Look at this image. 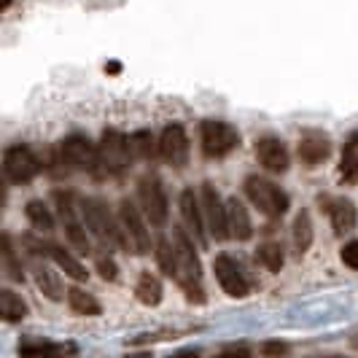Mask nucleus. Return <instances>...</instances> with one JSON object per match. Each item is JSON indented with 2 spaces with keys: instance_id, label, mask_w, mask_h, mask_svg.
<instances>
[{
  "instance_id": "nucleus-1",
  "label": "nucleus",
  "mask_w": 358,
  "mask_h": 358,
  "mask_svg": "<svg viewBox=\"0 0 358 358\" xmlns=\"http://www.w3.org/2000/svg\"><path fill=\"white\" fill-rule=\"evenodd\" d=\"M176 251H178V269H176V280L180 283L183 294L192 302H205V291H202V267H199L197 251H194V240L189 232L176 229L173 234Z\"/></svg>"
},
{
  "instance_id": "nucleus-2",
  "label": "nucleus",
  "mask_w": 358,
  "mask_h": 358,
  "mask_svg": "<svg viewBox=\"0 0 358 358\" xmlns=\"http://www.w3.org/2000/svg\"><path fill=\"white\" fill-rule=\"evenodd\" d=\"M54 205H57V213H59L68 243L78 253H90L92 245L90 237H87V218H84L81 199L76 197L73 192H68V189H59V192H54Z\"/></svg>"
},
{
  "instance_id": "nucleus-3",
  "label": "nucleus",
  "mask_w": 358,
  "mask_h": 358,
  "mask_svg": "<svg viewBox=\"0 0 358 358\" xmlns=\"http://www.w3.org/2000/svg\"><path fill=\"white\" fill-rule=\"evenodd\" d=\"M81 208H84V218H87V227L90 232L103 243V245H110V248H124L129 251L127 245V237L122 232V224L119 218L110 215V208H108L103 199L97 197H87L81 199Z\"/></svg>"
},
{
  "instance_id": "nucleus-4",
  "label": "nucleus",
  "mask_w": 358,
  "mask_h": 358,
  "mask_svg": "<svg viewBox=\"0 0 358 358\" xmlns=\"http://www.w3.org/2000/svg\"><path fill=\"white\" fill-rule=\"evenodd\" d=\"M97 154H100V167L106 170L108 176H122L129 162L135 157L132 151V138L122 135L119 129H106L103 132V141L97 145Z\"/></svg>"
},
{
  "instance_id": "nucleus-5",
  "label": "nucleus",
  "mask_w": 358,
  "mask_h": 358,
  "mask_svg": "<svg viewBox=\"0 0 358 358\" xmlns=\"http://www.w3.org/2000/svg\"><path fill=\"white\" fill-rule=\"evenodd\" d=\"M245 194L253 202V208H259L267 218H283V213L288 210L286 192L267 178L251 176V178L245 180Z\"/></svg>"
},
{
  "instance_id": "nucleus-6",
  "label": "nucleus",
  "mask_w": 358,
  "mask_h": 358,
  "mask_svg": "<svg viewBox=\"0 0 358 358\" xmlns=\"http://www.w3.org/2000/svg\"><path fill=\"white\" fill-rule=\"evenodd\" d=\"M119 224H122V232L127 237L129 251L141 253V256H145V253L151 251V234H148L145 218L135 208V202L122 199V205H119Z\"/></svg>"
},
{
  "instance_id": "nucleus-7",
  "label": "nucleus",
  "mask_w": 358,
  "mask_h": 358,
  "mask_svg": "<svg viewBox=\"0 0 358 358\" xmlns=\"http://www.w3.org/2000/svg\"><path fill=\"white\" fill-rule=\"evenodd\" d=\"M41 173V162L27 145H11L3 154V176L8 183H30Z\"/></svg>"
},
{
  "instance_id": "nucleus-8",
  "label": "nucleus",
  "mask_w": 358,
  "mask_h": 358,
  "mask_svg": "<svg viewBox=\"0 0 358 358\" xmlns=\"http://www.w3.org/2000/svg\"><path fill=\"white\" fill-rule=\"evenodd\" d=\"M199 141H202V151L205 157L218 159V157H227L232 154L237 143H240V135L232 124L227 122H205L199 129Z\"/></svg>"
},
{
  "instance_id": "nucleus-9",
  "label": "nucleus",
  "mask_w": 358,
  "mask_h": 358,
  "mask_svg": "<svg viewBox=\"0 0 358 358\" xmlns=\"http://www.w3.org/2000/svg\"><path fill=\"white\" fill-rule=\"evenodd\" d=\"M57 157L65 167H73V170H94V167H100V154L92 145L90 138H84V135H68L57 148Z\"/></svg>"
},
{
  "instance_id": "nucleus-10",
  "label": "nucleus",
  "mask_w": 358,
  "mask_h": 358,
  "mask_svg": "<svg viewBox=\"0 0 358 358\" xmlns=\"http://www.w3.org/2000/svg\"><path fill=\"white\" fill-rule=\"evenodd\" d=\"M138 197H141V208H143V215L154 224V227H164L167 224V194L162 189V183L157 176H145L141 183H138Z\"/></svg>"
},
{
  "instance_id": "nucleus-11",
  "label": "nucleus",
  "mask_w": 358,
  "mask_h": 358,
  "mask_svg": "<svg viewBox=\"0 0 358 358\" xmlns=\"http://www.w3.org/2000/svg\"><path fill=\"white\" fill-rule=\"evenodd\" d=\"M202 213L208 224V234L215 240L229 237V218H227V202L218 197L213 183H202Z\"/></svg>"
},
{
  "instance_id": "nucleus-12",
  "label": "nucleus",
  "mask_w": 358,
  "mask_h": 358,
  "mask_svg": "<svg viewBox=\"0 0 358 358\" xmlns=\"http://www.w3.org/2000/svg\"><path fill=\"white\" fill-rule=\"evenodd\" d=\"M213 272L218 286L224 288L229 296H234V299H240V296H245L251 291L248 278H245L243 267L232 259V253H218L213 262Z\"/></svg>"
},
{
  "instance_id": "nucleus-13",
  "label": "nucleus",
  "mask_w": 358,
  "mask_h": 358,
  "mask_svg": "<svg viewBox=\"0 0 358 358\" xmlns=\"http://www.w3.org/2000/svg\"><path fill=\"white\" fill-rule=\"evenodd\" d=\"M180 215H183V227L192 240H197V245H208V224L202 213V202L197 199L194 189H183L180 192Z\"/></svg>"
},
{
  "instance_id": "nucleus-14",
  "label": "nucleus",
  "mask_w": 358,
  "mask_h": 358,
  "mask_svg": "<svg viewBox=\"0 0 358 358\" xmlns=\"http://www.w3.org/2000/svg\"><path fill=\"white\" fill-rule=\"evenodd\" d=\"M159 157L173 167H183L189 162V138L180 124L164 127L159 135Z\"/></svg>"
},
{
  "instance_id": "nucleus-15",
  "label": "nucleus",
  "mask_w": 358,
  "mask_h": 358,
  "mask_svg": "<svg viewBox=\"0 0 358 358\" xmlns=\"http://www.w3.org/2000/svg\"><path fill=\"white\" fill-rule=\"evenodd\" d=\"M256 159L262 162V167L269 173H286L291 157H288V148L280 138H262L256 141Z\"/></svg>"
},
{
  "instance_id": "nucleus-16",
  "label": "nucleus",
  "mask_w": 358,
  "mask_h": 358,
  "mask_svg": "<svg viewBox=\"0 0 358 358\" xmlns=\"http://www.w3.org/2000/svg\"><path fill=\"white\" fill-rule=\"evenodd\" d=\"M22 358H78V348L73 342L27 340L19 345Z\"/></svg>"
},
{
  "instance_id": "nucleus-17",
  "label": "nucleus",
  "mask_w": 358,
  "mask_h": 358,
  "mask_svg": "<svg viewBox=\"0 0 358 358\" xmlns=\"http://www.w3.org/2000/svg\"><path fill=\"white\" fill-rule=\"evenodd\" d=\"M30 248H38L41 253H49L54 262L59 264V269L73 278V280H87V267L81 264V262H76L71 253L65 251L62 245H57V243H38V240H30Z\"/></svg>"
},
{
  "instance_id": "nucleus-18",
  "label": "nucleus",
  "mask_w": 358,
  "mask_h": 358,
  "mask_svg": "<svg viewBox=\"0 0 358 358\" xmlns=\"http://www.w3.org/2000/svg\"><path fill=\"white\" fill-rule=\"evenodd\" d=\"M33 278H36V286L41 288L43 296H49L52 302H62L65 299V286H62V280L57 278V272L46 262L33 259Z\"/></svg>"
},
{
  "instance_id": "nucleus-19",
  "label": "nucleus",
  "mask_w": 358,
  "mask_h": 358,
  "mask_svg": "<svg viewBox=\"0 0 358 358\" xmlns=\"http://www.w3.org/2000/svg\"><path fill=\"white\" fill-rule=\"evenodd\" d=\"M326 208H329V218H331V227H334L337 234H350L356 229L358 215L350 199L337 197V199H331V202H326Z\"/></svg>"
},
{
  "instance_id": "nucleus-20",
  "label": "nucleus",
  "mask_w": 358,
  "mask_h": 358,
  "mask_svg": "<svg viewBox=\"0 0 358 358\" xmlns=\"http://www.w3.org/2000/svg\"><path fill=\"white\" fill-rule=\"evenodd\" d=\"M329 154H331V143L323 132H307L299 141V159L305 164H321L329 159Z\"/></svg>"
},
{
  "instance_id": "nucleus-21",
  "label": "nucleus",
  "mask_w": 358,
  "mask_h": 358,
  "mask_svg": "<svg viewBox=\"0 0 358 358\" xmlns=\"http://www.w3.org/2000/svg\"><path fill=\"white\" fill-rule=\"evenodd\" d=\"M227 218H229V237L234 240H248L253 234L251 215L243 208V202L237 197L227 199Z\"/></svg>"
},
{
  "instance_id": "nucleus-22",
  "label": "nucleus",
  "mask_w": 358,
  "mask_h": 358,
  "mask_svg": "<svg viewBox=\"0 0 358 358\" xmlns=\"http://www.w3.org/2000/svg\"><path fill=\"white\" fill-rule=\"evenodd\" d=\"M291 243H294V253L302 256V253L310 251L313 245V221H310V213L302 210L294 221V229H291Z\"/></svg>"
},
{
  "instance_id": "nucleus-23",
  "label": "nucleus",
  "mask_w": 358,
  "mask_h": 358,
  "mask_svg": "<svg viewBox=\"0 0 358 358\" xmlns=\"http://www.w3.org/2000/svg\"><path fill=\"white\" fill-rule=\"evenodd\" d=\"M0 315H3L6 323H17L27 315L24 299H22L19 294H14L11 288H3V291H0Z\"/></svg>"
},
{
  "instance_id": "nucleus-24",
  "label": "nucleus",
  "mask_w": 358,
  "mask_h": 358,
  "mask_svg": "<svg viewBox=\"0 0 358 358\" xmlns=\"http://www.w3.org/2000/svg\"><path fill=\"white\" fill-rule=\"evenodd\" d=\"M135 296L148 307H157L162 302V283L159 278H154L151 272H143L138 278V286H135Z\"/></svg>"
},
{
  "instance_id": "nucleus-25",
  "label": "nucleus",
  "mask_w": 358,
  "mask_h": 358,
  "mask_svg": "<svg viewBox=\"0 0 358 358\" xmlns=\"http://www.w3.org/2000/svg\"><path fill=\"white\" fill-rule=\"evenodd\" d=\"M68 305H71V310L78 313V315H100V313H103L100 302L92 296L90 291H84V288H71V291H68Z\"/></svg>"
},
{
  "instance_id": "nucleus-26",
  "label": "nucleus",
  "mask_w": 358,
  "mask_h": 358,
  "mask_svg": "<svg viewBox=\"0 0 358 358\" xmlns=\"http://www.w3.org/2000/svg\"><path fill=\"white\" fill-rule=\"evenodd\" d=\"M24 213H27V221L36 227L38 232H52V229H54V215L49 213V208H46L41 199H33V202H27Z\"/></svg>"
},
{
  "instance_id": "nucleus-27",
  "label": "nucleus",
  "mask_w": 358,
  "mask_h": 358,
  "mask_svg": "<svg viewBox=\"0 0 358 358\" xmlns=\"http://www.w3.org/2000/svg\"><path fill=\"white\" fill-rule=\"evenodd\" d=\"M256 259H259V264L267 267L269 272H280V269H283V262H286V259H283V248H280L278 243H272V240H269V243H262V245L256 248Z\"/></svg>"
},
{
  "instance_id": "nucleus-28",
  "label": "nucleus",
  "mask_w": 358,
  "mask_h": 358,
  "mask_svg": "<svg viewBox=\"0 0 358 358\" xmlns=\"http://www.w3.org/2000/svg\"><path fill=\"white\" fill-rule=\"evenodd\" d=\"M340 173L348 183H356L358 180V135L350 138L345 151H342V162H340Z\"/></svg>"
},
{
  "instance_id": "nucleus-29",
  "label": "nucleus",
  "mask_w": 358,
  "mask_h": 358,
  "mask_svg": "<svg viewBox=\"0 0 358 358\" xmlns=\"http://www.w3.org/2000/svg\"><path fill=\"white\" fill-rule=\"evenodd\" d=\"M157 262H159V267L164 275L176 278V269H178V251H176V243H170V240L159 237V240H157Z\"/></svg>"
},
{
  "instance_id": "nucleus-30",
  "label": "nucleus",
  "mask_w": 358,
  "mask_h": 358,
  "mask_svg": "<svg viewBox=\"0 0 358 358\" xmlns=\"http://www.w3.org/2000/svg\"><path fill=\"white\" fill-rule=\"evenodd\" d=\"M132 151L141 159H154L159 154V143H154L151 132H138V135H132Z\"/></svg>"
},
{
  "instance_id": "nucleus-31",
  "label": "nucleus",
  "mask_w": 358,
  "mask_h": 358,
  "mask_svg": "<svg viewBox=\"0 0 358 358\" xmlns=\"http://www.w3.org/2000/svg\"><path fill=\"white\" fill-rule=\"evenodd\" d=\"M3 269H6V275H8L11 280H24V278H22V267H19L17 253H14V245H11V237H8V234H3Z\"/></svg>"
},
{
  "instance_id": "nucleus-32",
  "label": "nucleus",
  "mask_w": 358,
  "mask_h": 358,
  "mask_svg": "<svg viewBox=\"0 0 358 358\" xmlns=\"http://www.w3.org/2000/svg\"><path fill=\"white\" fill-rule=\"evenodd\" d=\"M340 256H342V262H345L350 269H358V240L345 243V245H342V251H340Z\"/></svg>"
},
{
  "instance_id": "nucleus-33",
  "label": "nucleus",
  "mask_w": 358,
  "mask_h": 358,
  "mask_svg": "<svg viewBox=\"0 0 358 358\" xmlns=\"http://www.w3.org/2000/svg\"><path fill=\"white\" fill-rule=\"evenodd\" d=\"M218 358H251V348L248 345H227L218 350Z\"/></svg>"
},
{
  "instance_id": "nucleus-34",
  "label": "nucleus",
  "mask_w": 358,
  "mask_h": 358,
  "mask_svg": "<svg viewBox=\"0 0 358 358\" xmlns=\"http://www.w3.org/2000/svg\"><path fill=\"white\" fill-rule=\"evenodd\" d=\"M97 269H100V275L106 278V280H116V264L106 259V253H100L97 256Z\"/></svg>"
},
{
  "instance_id": "nucleus-35",
  "label": "nucleus",
  "mask_w": 358,
  "mask_h": 358,
  "mask_svg": "<svg viewBox=\"0 0 358 358\" xmlns=\"http://www.w3.org/2000/svg\"><path fill=\"white\" fill-rule=\"evenodd\" d=\"M286 350H288V345H283V342H267V345H264V353H267V356H283Z\"/></svg>"
},
{
  "instance_id": "nucleus-36",
  "label": "nucleus",
  "mask_w": 358,
  "mask_h": 358,
  "mask_svg": "<svg viewBox=\"0 0 358 358\" xmlns=\"http://www.w3.org/2000/svg\"><path fill=\"white\" fill-rule=\"evenodd\" d=\"M170 358H199V353L197 350H180V353H176V356Z\"/></svg>"
},
{
  "instance_id": "nucleus-37",
  "label": "nucleus",
  "mask_w": 358,
  "mask_h": 358,
  "mask_svg": "<svg viewBox=\"0 0 358 358\" xmlns=\"http://www.w3.org/2000/svg\"><path fill=\"white\" fill-rule=\"evenodd\" d=\"M127 358H151L148 353H135V356H127Z\"/></svg>"
}]
</instances>
